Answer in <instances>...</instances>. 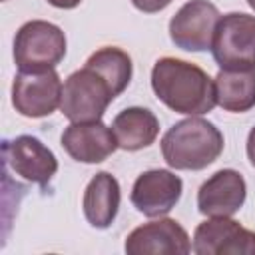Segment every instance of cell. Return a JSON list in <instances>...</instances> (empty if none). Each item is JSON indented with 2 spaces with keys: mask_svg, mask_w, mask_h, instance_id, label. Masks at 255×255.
I'll use <instances>...</instances> for the list:
<instances>
[{
  "mask_svg": "<svg viewBox=\"0 0 255 255\" xmlns=\"http://www.w3.org/2000/svg\"><path fill=\"white\" fill-rule=\"evenodd\" d=\"M151 88L159 102L183 116H201L217 106L215 84L207 72L179 58L165 56L153 64Z\"/></svg>",
  "mask_w": 255,
  "mask_h": 255,
  "instance_id": "1",
  "label": "cell"
},
{
  "mask_svg": "<svg viewBox=\"0 0 255 255\" xmlns=\"http://www.w3.org/2000/svg\"><path fill=\"white\" fill-rule=\"evenodd\" d=\"M223 145V133L215 124L199 116H189L165 131L161 137V155L171 169L199 171L221 155Z\"/></svg>",
  "mask_w": 255,
  "mask_h": 255,
  "instance_id": "2",
  "label": "cell"
},
{
  "mask_svg": "<svg viewBox=\"0 0 255 255\" xmlns=\"http://www.w3.org/2000/svg\"><path fill=\"white\" fill-rule=\"evenodd\" d=\"M66 56V36L60 26L46 20H30L14 38V62L22 72L56 68Z\"/></svg>",
  "mask_w": 255,
  "mask_h": 255,
  "instance_id": "3",
  "label": "cell"
},
{
  "mask_svg": "<svg viewBox=\"0 0 255 255\" xmlns=\"http://www.w3.org/2000/svg\"><path fill=\"white\" fill-rule=\"evenodd\" d=\"M116 98L110 82L94 68L86 66L72 72L62 90L60 110L70 122H96L102 120L106 108Z\"/></svg>",
  "mask_w": 255,
  "mask_h": 255,
  "instance_id": "4",
  "label": "cell"
},
{
  "mask_svg": "<svg viewBox=\"0 0 255 255\" xmlns=\"http://www.w3.org/2000/svg\"><path fill=\"white\" fill-rule=\"evenodd\" d=\"M211 54L219 70L255 68V16L229 12L217 20Z\"/></svg>",
  "mask_w": 255,
  "mask_h": 255,
  "instance_id": "5",
  "label": "cell"
},
{
  "mask_svg": "<svg viewBox=\"0 0 255 255\" xmlns=\"http://www.w3.org/2000/svg\"><path fill=\"white\" fill-rule=\"evenodd\" d=\"M64 84L56 72H18L12 82V106L26 118H46L62 104Z\"/></svg>",
  "mask_w": 255,
  "mask_h": 255,
  "instance_id": "6",
  "label": "cell"
},
{
  "mask_svg": "<svg viewBox=\"0 0 255 255\" xmlns=\"http://www.w3.org/2000/svg\"><path fill=\"white\" fill-rule=\"evenodd\" d=\"M221 18L215 4L209 0H189L169 20L171 42L185 52L211 50L213 32Z\"/></svg>",
  "mask_w": 255,
  "mask_h": 255,
  "instance_id": "7",
  "label": "cell"
},
{
  "mask_svg": "<svg viewBox=\"0 0 255 255\" xmlns=\"http://www.w3.org/2000/svg\"><path fill=\"white\" fill-rule=\"evenodd\" d=\"M191 251L197 255H255V231L231 217H207L193 231Z\"/></svg>",
  "mask_w": 255,
  "mask_h": 255,
  "instance_id": "8",
  "label": "cell"
},
{
  "mask_svg": "<svg viewBox=\"0 0 255 255\" xmlns=\"http://www.w3.org/2000/svg\"><path fill=\"white\" fill-rule=\"evenodd\" d=\"M124 249L128 255H185L191 251V239L179 221L159 217L135 227Z\"/></svg>",
  "mask_w": 255,
  "mask_h": 255,
  "instance_id": "9",
  "label": "cell"
},
{
  "mask_svg": "<svg viewBox=\"0 0 255 255\" xmlns=\"http://www.w3.org/2000/svg\"><path fill=\"white\" fill-rule=\"evenodd\" d=\"M183 181L169 169H147L137 175L131 187V205L145 217L167 215L179 201Z\"/></svg>",
  "mask_w": 255,
  "mask_h": 255,
  "instance_id": "10",
  "label": "cell"
},
{
  "mask_svg": "<svg viewBox=\"0 0 255 255\" xmlns=\"http://www.w3.org/2000/svg\"><path fill=\"white\" fill-rule=\"evenodd\" d=\"M2 149L6 165L26 181L44 187L58 171L56 155L34 135H18L10 141H4Z\"/></svg>",
  "mask_w": 255,
  "mask_h": 255,
  "instance_id": "11",
  "label": "cell"
},
{
  "mask_svg": "<svg viewBox=\"0 0 255 255\" xmlns=\"http://www.w3.org/2000/svg\"><path fill=\"white\" fill-rule=\"evenodd\" d=\"M60 141L66 153L80 163H102L118 149L114 129L102 120L70 122Z\"/></svg>",
  "mask_w": 255,
  "mask_h": 255,
  "instance_id": "12",
  "label": "cell"
},
{
  "mask_svg": "<svg viewBox=\"0 0 255 255\" xmlns=\"http://www.w3.org/2000/svg\"><path fill=\"white\" fill-rule=\"evenodd\" d=\"M247 195L245 179L235 169H219L207 177L197 191V209L205 217L235 215Z\"/></svg>",
  "mask_w": 255,
  "mask_h": 255,
  "instance_id": "13",
  "label": "cell"
},
{
  "mask_svg": "<svg viewBox=\"0 0 255 255\" xmlns=\"http://www.w3.org/2000/svg\"><path fill=\"white\" fill-rule=\"evenodd\" d=\"M120 183L108 171H98L86 185L82 197V209L88 223L96 229H108L120 209Z\"/></svg>",
  "mask_w": 255,
  "mask_h": 255,
  "instance_id": "14",
  "label": "cell"
},
{
  "mask_svg": "<svg viewBox=\"0 0 255 255\" xmlns=\"http://www.w3.org/2000/svg\"><path fill=\"white\" fill-rule=\"evenodd\" d=\"M112 129L118 139V147L126 151H137L149 147L159 135V120L157 116L139 106H131L122 110L114 122Z\"/></svg>",
  "mask_w": 255,
  "mask_h": 255,
  "instance_id": "15",
  "label": "cell"
},
{
  "mask_svg": "<svg viewBox=\"0 0 255 255\" xmlns=\"http://www.w3.org/2000/svg\"><path fill=\"white\" fill-rule=\"evenodd\" d=\"M215 102L225 112L243 114L255 108V68L219 70L213 78Z\"/></svg>",
  "mask_w": 255,
  "mask_h": 255,
  "instance_id": "16",
  "label": "cell"
},
{
  "mask_svg": "<svg viewBox=\"0 0 255 255\" xmlns=\"http://www.w3.org/2000/svg\"><path fill=\"white\" fill-rule=\"evenodd\" d=\"M86 66H90L98 74H102L110 82L116 96H120L128 88L131 74H133V64H131L129 54L116 46H104V48L96 50L86 60Z\"/></svg>",
  "mask_w": 255,
  "mask_h": 255,
  "instance_id": "17",
  "label": "cell"
},
{
  "mask_svg": "<svg viewBox=\"0 0 255 255\" xmlns=\"http://www.w3.org/2000/svg\"><path fill=\"white\" fill-rule=\"evenodd\" d=\"M173 0H131V4L143 14H155L165 10Z\"/></svg>",
  "mask_w": 255,
  "mask_h": 255,
  "instance_id": "18",
  "label": "cell"
},
{
  "mask_svg": "<svg viewBox=\"0 0 255 255\" xmlns=\"http://www.w3.org/2000/svg\"><path fill=\"white\" fill-rule=\"evenodd\" d=\"M245 151H247V159L249 163L255 167V126L249 129V135H247V145H245Z\"/></svg>",
  "mask_w": 255,
  "mask_h": 255,
  "instance_id": "19",
  "label": "cell"
},
{
  "mask_svg": "<svg viewBox=\"0 0 255 255\" xmlns=\"http://www.w3.org/2000/svg\"><path fill=\"white\" fill-rule=\"evenodd\" d=\"M82 0H48V4H52L54 8H60V10H72L76 6H80Z\"/></svg>",
  "mask_w": 255,
  "mask_h": 255,
  "instance_id": "20",
  "label": "cell"
},
{
  "mask_svg": "<svg viewBox=\"0 0 255 255\" xmlns=\"http://www.w3.org/2000/svg\"><path fill=\"white\" fill-rule=\"evenodd\" d=\"M247 4H249V8L255 12V0H247Z\"/></svg>",
  "mask_w": 255,
  "mask_h": 255,
  "instance_id": "21",
  "label": "cell"
}]
</instances>
